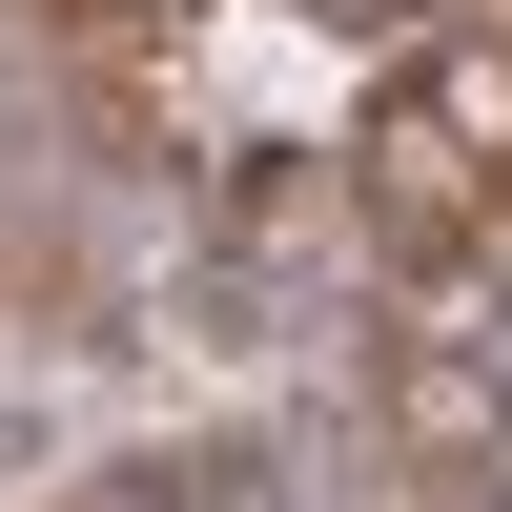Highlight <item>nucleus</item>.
Wrapping results in <instances>:
<instances>
[{
    "label": "nucleus",
    "mask_w": 512,
    "mask_h": 512,
    "mask_svg": "<svg viewBox=\"0 0 512 512\" xmlns=\"http://www.w3.org/2000/svg\"><path fill=\"white\" fill-rule=\"evenodd\" d=\"M349 185H369V226L431 246V267H451L472 226H512V0H451V21L369 82Z\"/></svg>",
    "instance_id": "nucleus-1"
}]
</instances>
